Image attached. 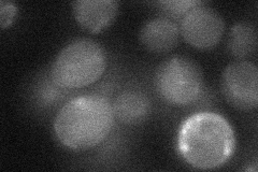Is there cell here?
<instances>
[{"mask_svg":"<svg viewBox=\"0 0 258 172\" xmlns=\"http://www.w3.org/2000/svg\"><path fill=\"white\" fill-rule=\"evenodd\" d=\"M222 92L232 106L251 111L258 104V71L248 61H237L228 65L223 72Z\"/></svg>","mask_w":258,"mask_h":172,"instance_id":"cell-5","label":"cell"},{"mask_svg":"<svg viewBox=\"0 0 258 172\" xmlns=\"http://www.w3.org/2000/svg\"><path fill=\"white\" fill-rule=\"evenodd\" d=\"M154 82L159 96L177 106L195 102L204 91L203 71L195 61L185 56H173L161 64Z\"/></svg>","mask_w":258,"mask_h":172,"instance_id":"cell-4","label":"cell"},{"mask_svg":"<svg viewBox=\"0 0 258 172\" xmlns=\"http://www.w3.org/2000/svg\"><path fill=\"white\" fill-rule=\"evenodd\" d=\"M104 48L94 40L78 39L64 46L56 56L51 76L62 89H79L98 81L107 69Z\"/></svg>","mask_w":258,"mask_h":172,"instance_id":"cell-3","label":"cell"},{"mask_svg":"<svg viewBox=\"0 0 258 172\" xmlns=\"http://www.w3.org/2000/svg\"><path fill=\"white\" fill-rule=\"evenodd\" d=\"M118 3L114 0H78L72 4V13L83 29L97 34L114 22Z\"/></svg>","mask_w":258,"mask_h":172,"instance_id":"cell-7","label":"cell"},{"mask_svg":"<svg viewBox=\"0 0 258 172\" xmlns=\"http://www.w3.org/2000/svg\"><path fill=\"white\" fill-rule=\"evenodd\" d=\"M114 118L126 125H137L148 119L151 112L149 97L139 89H126L112 103Z\"/></svg>","mask_w":258,"mask_h":172,"instance_id":"cell-9","label":"cell"},{"mask_svg":"<svg viewBox=\"0 0 258 172\" xmlns=\"http://www.w3.org/2000/svg\"><path fill=\"white\" fill-rule=\"evenodd\" d=\"M16 13H18V8L14 4L8 2L0 3V26L3 29L11 25Z\"/></svg>","mask_w":258,"mask_h":172,"instance_id":"cell-12","label":"cell"},{"mask_svg":"<svg viewBox=\"0 0 258 172\" xmlns=\"http://www.w3.org/2000/svg\"><path fill=\"white\" fill-rule=\"evenodd\" d=\"M179 27L181 36L189 45L199 50H209L220 43L225 22L221 14L203 3L183 16Z\"/></svg>","mask_w":258,"mask_h":172,"instance_id":"cell-6","label":"cell"},{"mask_svg":"<svg viewBox=\"0 0 258 172\" xmlns=\"http://www.w3.org/2000/svg\"><path fill=\"white\" fill-rule=\"evenodd\" d=\"M177 149L184 160L194 168H219L235 152V132L229 122L220 114L199 112L182 123Z\"/></svg>","mask_w":258,"mask_h":172,"instance_id":"cell-1","label":"cell"},{"mask_svg":"<svg viewBox=\"0 0 258 172\" xmlns=\"http://www.w3.org/2000/svg\"><path fill=\"white\" fill-rule=\"evenodd\" d=\"M203 4V2H195V0H172V2H160L157 6L166 15L172 19H182L183 16L189 12L192 8Z\"/></svg>","mask_w":258,"mask_h":172,"instance_id":"cell-11","label":"cell"},{"mask_svg":"<svg viewBox=\"0 0 258 172\" xmlns=\"http://www.w3.org/2000/svg\"><path fill=\"white\" fill-rule=\"evenodd\" d=\"M257 29L251 23H237L227 39L228 52L239 61H245L257 50Z\"/></svg>","mask_w":258,"mask_h":172,"instance_id":"cell-10","label":"cell"},{"mask_svg":"<svg viewBox=\"0 0 258 172\" xmlns=\"http://www.w3.org/2000/svg\"><path fill=\"white\" fill-rule=\"evenodd\" d=\"M180 36V27L172 20L158 18L145 23L139 37L142 45L148 51L165 54L177 45Z\"/></svg>","mask_w":258,"mask_h":172,"instance_id":"cell-8","label":"cell"},{"mask_svg":"<svg viewBox=\"0 0 258 172\" xmlns=\"http://www.w3.org/2000/svg\"><path fill=\"white\" fill-rule=\"evenodd\" d=\"M114 120L112 104L106 97L80 96L67 102L57 113L54 133L68 149L86 151L106 140Z\"/></svg>","mask_w":258,"mask_h":172,"instance_id":"cell-2","label":"cell"}]
</instances>
